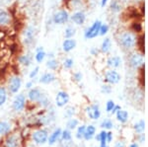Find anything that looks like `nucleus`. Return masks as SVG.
<instances>
[{
    "label": "nucleus",
    "mask_w": 148,
    "mask_h": 147,
    "mask_svg": "<svg viewBox=\"0 0 148 147\" xmlns=\"http://www.w3.org/2000/svg\"><path fill=\"white\" fill-rule=\"evenodd\" d=\"M46 66H47V68H49V70L56 71V70L58 69L59 66H60V62H59V61L56 58H51L46 62Z\"/></svg>",
    "instance_id": "c85d7f7f"
},
{
    "label": "nucleus",
    "mask_w": 148,
    "mask_h": 147,
    "mask_svg": "<svg viewBox=\"0 0 148 147\" xmlns=\"http://www.w3.org/2000/svg\"><path fill=\"white\" fill-rule=\"evenodd\" d=\"M39 72H40V66H36V67L33 68L32 71L30 72V74H29V77H30V79H35V78L38 76Z\"/></svg>",
    "instance_id": "a18cd8bd"
},
{
    "label": "nucleus",
    "mask_w": 148,
    "mask_h": 147,
    "mask_svg": "<svg viewBox=\"0 0 148 147\" xmlns=\"http://www.w3.org/2000/svg\"><path fill=\"white\" fill-rule=\"evenodd\" d=\"M136 51H140V53H143V54H144V53H145V35H144V33L137 35Z\"/></svg>",
    "instance_id": "393cba45"
},
{
    "label": "nucleus",
    "mask_w": 148,
    "mask_h": 147,
    "mask_svg": "<svg viewBox=\"0 0 148 147\" xmlns=\"http://www.w3.org/2000/svg\"><path fill=\"white\" fill-rule=\"evenodd\" d=\"M100 126L102 127L103 129H106V130H111L114 129V124L113 122V120H110V118H105V120H102L101 125Z\"/></svg>",
    "instance_id": "473e14b6"
},
{
    "label": "nucleus",
    "mask_w": 148,
    "mask_h": 147,
    "mask_svg": "<svg viewBox=\"0 0 148 147\" xmlns=\"http://www.w3.org/2000/svg\"><path fill=\"white\" fill-rule=\"evenodd\" d=\"M86 20H87V15H86L85 10L73 11L70 14V19H69V21H71L76 26L84 25L86 23Z\"/></svg>",
    "instance_id": "1a4fd4ad"
},
{
    "label": "nucleus",
    "mask_w": 148,
    "mask_h": 147,
    "mask_svg": "<svg viewBox=\"0 0 148 147\" xmlns=\"http://www.w3.org/2000/svg\"><path fill=\"white\" fill-rule=\"evenodd\" d=\"M33 61V56L30 53H25V54H21L18 56V62L20 65L24 66V67H29L32 64Z\"/></svg>",
    "instance_id": "412c9836"
},
{
    "label": "nucleus",
    "mask_w": 148,
    "mask_h": 147,
    "mask_svg": "<svg viewBox=\"0 0 148 147\" xmlns=\"http://www.w3.org/2000/svg\"><path fill=\"white\" fill-rule=\"evenodd\" d=\"M132 130L135 134L144 132L145 131V120L141 118V120H139L138 122H134L132 125Z\"/></svg>",
    "instance_id": "bb28decb"
},
{
    "label": "nucleus",
    "mask_w": 148,
    "mask_h": 147,
    "mask_svg": "<svg viewBox=\"0 0 148 147\" xmlns=\"http://www.w3.org/2000/svg\"><path fill=\"white\" fill-rule=\"evenodd\" d=\"M35 35H36V29L32 26H29L26 28L24 32V42L26 46H31L35 41Z\"/></svg>",
    "instance_id": "2eb2a0df"
},
{
    "label": "nucleus",
    "mask_w": 148,
    "mask_h": 147,
    "mask_svg": "<svg viewBox=\"0 0 148 147\" xmlns=\"http://www.w3.org/2000/svg\"><path fill=\"white\" fill-rule=\"evenodd\" d=\"M85 130H86V124L78 125L77 129H76V138L83 139V137H84V133H85Z\"/></svg>",
    "instance_id": "4c0bfd02"
},
{
    "label": "nucleus",
    "mask_w": 148,
    "mask_h": 147,
    "mask_svg": "<svg viewBox=\"0 0 148 147\" xmlns=\"http://www.w3.org/2000/svg\"><path fill=\"white\" fill-rule=\"evenodd\" d=\"M7 98H8V92L5 87H0V107L3 106L6 103Z\"/></svg>",
    "instance_id": "72a5a7b5"
},
{
    "label": "nucleus",
    "mask_w": 148,
    "mask_h": 147,
    "mask_svg": "<svg viewBox=\"0 0 148 147\" xmlns=\"http://www.w3.org/2000/svg\"><path fill=\"white\" fill-rule=\"evenodd\" d=\"M56 80V76L52 72H45L42 76L40 77V83L42 84H51Z\"/></svg>",
    "instance_id": "5701e85b"
},
{
    "label": "nucleus",
    "mask_w": 148,
    "mask_h": 147,
    "mask_svg": "<svg viewBox=\"0 0 148 147\" xmlns=\"http://www.w3.org/2000/svg\"><path fill=\"white\" fill-rule=\"evenodd\" d=\"M22 87V79L18 75H13L9 78L8 81V90L12 94H17Z\"/></svg>",
    "instance_id": "9d476101"
},
{
    "label": "nucleus",
    "mask_w": 148,
    "mask_h": 147,
    "mask_svg": "<svg viewBox=\"0 0 148 147\" xmlns=\"http://www.w3.org/2000/svg\"><path fill=\"white\" fill-rule=\"evenodd\" d=\"M61 64H62L64 69L70 70V69H72L73 66H74V60L71 57H66V58L63 59V61H62Z\"/></svg>",
    "instance_id": "e433bc0d"
},
{
    "label": "nucleus",
    "mask_w": 148,
    "mask_h": 147,
    "mask_svg": "<svg viewBox=\"0 0 148 147\" xmlns=\"http://www.w3.org/2000/svg\"><path fill=\"white\" fill-rule=\"evenodd\" d=\"M112 46H113V42H112V39L109 37H105L101 42V46H100V53L105 54V55H109L111 53Z\"/></svg>",
    "instance_id": "f3484780"
},
{
    "label": "nucleus",
    "mask_w": 148,
    "mask_h": 147,
    "mask_svg": "<svg viewBox=\"0 0 148 147\" xmlns=\"http://www.w3.org/2000/svg\"><path fill=\"white\" fill-rule=\"evenodd\" d=\"M121 109V107L120 106V105H114V109L113 110H112V112H111V115H113V116H114L116 113V112H118V111H120Z\"/></svg>",
    "instance_id": "3c124183"
},
{
    "label": "nucleus",
    "mask_w": 148,
    "mask_h": 147,
    "mask_svg": "<svg viewBox=\"0 0 148 147\" xmlns=\"http://www.w3.org/2000/svg\"><path fill=\"white\" fill-rule=\"evenodd\" d=\"M57 1H64V0H57Z\"/></svg>",
    "instance_id": "bf43d9fd"
},
{
    "label": "nucleus",
    "mask_w": 148,
    "mask_h": 147,
    "mask_svg": "<svg viewBox=\"0 0 148 147\" xmlns=\"http://www.w3.org/2000/svg\"><path fill=\"white\" fill-rule=\"evenodd\" d=\"M76 113V109L75 107H67V108L65 109V111H64V116H65L66 118H73L74 116H75Z\"/></svg>",
    "instance_id": "58836bf2"
},
{
    "label": "nucleus",
    "mask_w": 148,
    "mask_h": 147,
    "mask_svg": "<svg viewBox=\"0 0 148 147\" xmlns=\"http://www.w3.org/2000/svg\"><path fill=\"white\" fill-rule=\"evenodd\" d=\"M70 101V96L66 91H58L56 96V105L58 108L65 107Z\"/></svg>",
    "instance_id": "ddd939ff"
},
{
    "label": "nucleus",
    "mask_w": 148,
    "mask_h": 147,
    "mask_svg": "<svg viewBox=\"0 0 148 147\" xmlns=\"http://www.w3.org/2000/svg\"><path fill=\"white\" fill-rule=\"evenodd\" d=\"M32 138L37 144H45L46 142H47L49 133L46 129H38L33 132Z\"/></svg>",
    "instance_id": "f8f14e48"
},
{
    "label": "nucleus",
    "mask_w": 148,
    "mask_h": 147,
    "mask_svg": "<svg viewBox=\"0 0 148 147\" xmlns=\"http://www.w3.org/2000/svg\"><path fill=\"white\" fill-rule=\"evenodd\" d=\"M6 147H17L18 146V139L15 135H10L5 140Z\"/></svg>",
    "instance_id": "2f4dec72"
},
{
    "label": "nucleus",
    "mask_w": 148,
    "mask_h": 147,
    "mask_svg": "<svg viewBox=\"0 0 148 147\" xmlns=\"http://www.w3.org/2000/svg\"><path fill=\"white\" fill-rule=\"evenodd\" d=\"M89 53L92 56H98L100 53H100V49H98V47H96V46H92L91 49H90Z\"/></svg>",
    "instance_id": "de8ad7c7"
},
{
    "label": "nucleus",
    "mask_w": 148,
    "mask_h": 147,
    "mask_svg": "<svg viewBox=\"0 0 148 147\" xmlns=\"http://www.w3.org/2000/svg\"><path fill=\"white\" fill-rule=\"evenodd\" d=\"M113 92V87H112V85L110 84H107V83H105V84H103L101 86V93L102 94H105V95H110Z\"/></svg>",
    "instance_id": "ea45409f"
},
{
    "label": "nucleus",
    "mask_w": 148,
    "mask_h": 147,
    "mask_svg": "<svg viewBox=\"0 0 148 147\" xmlns=\"http://www.w3.org/2000/svg\"><path fill=\"white\" fill-rule=\"evenodd\" d=\"M85 113L87 116L88 118L92 120H98L101 118V109H100L99 104L94 103V104H90L85 108Z\"/></svg>",
    "instance_id": "0eeeda50"
},
{
    "label": "nucleus",
    "mask_w": 148,
    "mask_h": 147,
    "mask_svg": "<svg viewBox=\"0 0 148 147\" xmlns=\"http://www.w3.org/2000/svg\"><path fill=\"white\" fill-rule=\"evenodd\" d=\"M11 124L7 122H0V135L8 134L11 130Z\"/></svg>",
    "instance_id": "7c9ffc66"
},
{
    "label": "nucleus",
    "mask_w": 148,
    "mask_h": 147,
    "mask_svg": "<svg viewBox=\"0 0 148 147\" xmlns=\"http://www.w3.org/2000/svg\"><path fill=\"white\" fill-rule=\"evenodd\" d=\"M61 139L64 141H69L71 140V138H72V134H71V131L69 129H64L61 131Z\"/></svg>",
    "instance_id": "a19ab883"
},
{
    "label": "nucleus",
    "mask_w": 148,
    "mask_h": 147,
    "mask_svg": "<svg viewBox=\"0 0 148 147\" xmlns=\"http://www.w3.org/2000/svg\"><path fill=\"white\" fill-rule=\"evenodd\" d=\"M114 147H126L125 142L123 140H118L116 142H114Z\"/></svg>",
    "instance_id": "8fccbe9b"
},
{
    "label": "nucleus",
    "mask_w": 148,
    "mask_h": 147,
    "mask_svg": "<svg viewBox=\"0 0 148 147\" xmlns=\"http://www.w3.org/2000/svg\"><path fill=\"white\" fill-rule=\"evenodd\" d=\"M121 75L119 72L118 69H110L108 68L107 70H105L104 74H103V81L107 84L110 85H116L121 82Z\"/></svg>",
    "instance_id": "7ed1b4c3"
},
{
    "label": "nucleus",
    "mask_w": 148,
    "mask_h": 147,
    "mask_svg": "<svg viewBox=\"0 0 148 147\" xmlns=\"http://www.w3.org/2000/svg\"><path fill=\"white\" fill-rule=\"evenodd\" d=\"M107 147H109V146H108V145H107Z\"/></svg>",
    "instance_id": "052dcab7"
},
{
    "label": "nucleus",
    "mask_w": 148,
    "mask_h": 147,
    "mask_svg": "<svg viewBox=\"0 0 148 147\" xmlns=\"http://www.w3.org/2000/svg\"><path fill=\"white\" fill-rule=\"evenodd\" d=\"M123 64V60L121 56L118 54L114 55H109L106 59V67L110 69H119Z\"/></svg>",
    "instance_id": "6e6552de"
},
{
    "label": "nucleus",
    "mask_w": 148,
    "mask_h": 147,
    "mask_svg": "<svg viewBox=\"0 0 148 147\" xmlns=\"http://www.w3.org/2000/svg\"><path fill=\"white\" fill-rule=\"evenodd\" d=\"M77 46V42L74 38H71V39H64L62 44H61V47H62L63 53H68L70 51H72L75 47Z\"/></svg>",
    "instance_id": "dca6fc26"
},
{
    "label": "nucleus",
    "mask_w": 148,
    "mask_h": 147,
    "mask_svg": "<svg viewBox=\"0 0 148 147\" xmlns=\"http://www.w3.org/2000/svg\"><path fill=\"white\" fill-rule=\"evenodd\" d=\"M33 87H34V83H33V81H28L26 83V89L30 90V89H32Z\"/></svg>",
    "instance_id": "864d4df0"
},
{
    "label": "nucleus",
    "mask_w": 148,
    "mask_h": 147,
    "mask_svg": "<svg viewBox=\"0 0 148 147\" xmlns=\"http://www.w3.org/2000/svg\"><path fill=\"white\" fill-rule=\"evenodd\" d=\"M96 131H97V129L95 125H93V124L86 125V130H85L83 139H85V140H87V141L91 140V139L94 138L95 134H96Z\"/></svg>",
    "instance_id": "b1692460"
},
{
    "label": "nucleus",
    "mask_w": 148,
    "mask_h": 147,
    "mask_svg": "<svg viewBox=\"0 0 148 147\" xmlns=\"http://www.w3.org/2000/svg\"><path fill=\"white\" fill-rule=\"evenodd\" d=\"M70 13L66 8H61L57 10L52 15V22L56 25H65L69 22Z\"/></svg>",
    "instance_id": "39448f33"
},
{
    "label": "nucleus",
    "mask_w": 148,
    "mask_h": 147,
    "mask_svg": "<svg viewBox=\"0 0 148 147\" xmlns=\"http://www.w3.org/2000/svg\"><path fill=\"white\" fill-rule=\"evenodd\" d=\"M64 4L68 11H79L85 10L88 6L87 0H64Z\"/></svg>",
    "instance_id": "423d86ee"
},
{
    "label": "nucleus",
    "mask_w": 148,
    "mask_h": 147,
    "mask_svg": "<svg viewBox=\"0 0 148 147\" xmlns=\"http://www.w3.org/2000/svg\"><path fill=\"white\" fill-rule=\"evenodd\" d=\"M72 78H73V80L76 83H80L83 80L82 72H80V71H75V72L73 73V75H72Z\"/></svg>",
    "instance_id": "79ce46f5"
},
{
    "label": "nucleus",
    "mask_w": 148,
    "mask_h": 147,
    "mask_svg": "<svg viewBox=\"0 0 148 147\" xmlns=\"http://www.w3.org/2000/svg\"><path fill=\"white\" fill-rule=\"evenodd\" d=\"M114 139V135H113V132L111 130H107V142L108 143H112Z\"/></svg>",
    "instance_id": "09e8293b"
},
{
    "label": "nucleus",
    "mask_w": 148,
    "mask_h": 147,
    "mask_svg": "<svg viewBox=\"0 0 148 147\" xmlns=\"http://www.w3.org/2000/svg\"><path fill=\"white\" fill-rule=\"evenodd\" d=\"M110 29H111V27H110V25L108 23H102L101 27H100L99 36L100 37H105V36H107L109 34Z\"/></svg>",
    "instance_id": "c9c22d12"
},
{
    "label": "nucleus",
    "mask_w": 148,
    "mask_h": 147,
    "mask_svg": "<svg viewBox=\"0 0 148 147\" xmlns=\"http://www.w3.org/2000/svg\"><path fill=\"white\" fill-rule=\"evenodd\" d=\"M37 103H39V105H40V106H42V107H47V106L49 105V99H47V96H45L44 94H42V96L40 97V99L37 102Z\"/></svg>",
    "instance_id": "37998d69"
},
{
    "label": "nucleus",
    "mask_w": 148,
    "mask_h": 147,
    "mask_svg": "<svg viewBox=\"0 0 148 147\" xmlns=\"http://www.w3.org/2000/svg\"><path fill=\"white\" fill-rule=\"evenodd\" d=\"M109 2L110 0H100V6H101V8H105L109 4Z\"/></svg>",
    "instance_id": "603ef678"
},
{
    "label": "nucleus",
    "mask_w": 148,
    "mask_h": 147,
    "mask_svg": "<svg viewBox=\"0 0 148 147\" xmlns=\"http://www.w3.org/2000/svg\"><path fill=\"white\" fill-rule=\"evenodd\" d=\"M102 21L97 19L94 22L91 24V26L87 27L84 30V38L86 40H93L95 38L99 37V32H100V27L102 25Z\"/></svg>",
    "instance_id": "20e7f679"
},
{
    "label": "nucleus",
    "mask_w": 148,
    "mask_h": 147,
    "mask_svg": "<svg viewBox=\"0 0 148 147\" xmlns=\"http://www.w3.org/2000/svg\"><path fill=\"white\" fill-rule=\"evenodd\" d=\"M127 64L133 70H139L140 68L144 67L145 59L144 54L138 51H133L127 53Z\"/></svg>",
    "instance_id": "f03ea898"
},
{
    "label": "nucleus",
    "mask_w": 148,
    "mask_h": 147,
    "mask_svg": "<svg viewBox=\"0 0 148 147\" xmlns=\"http://www.w3.org/2000/svg\"><path fill=\"white\" fill-rule=\"evenodd\" d=\"M47 57H49V59L51 58H54L56 55H54V53H47Z\"/></svg>",
    "instance_id": "6e6d98bb"
},
{
    "label": "nucleus",
    "mask_w": 148,
    "mask_h": 147,
    "mask_svg": "<svg viewBox=\"0 0 148 147\" xmlns=\"http://www.w3.org/2000/svg\"><path fill=\"white\" fill-rule=\"evenodd\" d=\"M12 23V16L8 11L0 9V27H8Z\"/></svg>",
    "instance_id": "a211bd4d"
},
{
    "label": "nucleus",
    "mask_w": 148,
    "mask_h": 147,
    "mask_svg": "<svg viewBox=\"0 0 148 147\" xmlns=\"http://www.w3.org/2000/svg\"><path fill=\"white\" fill-rule=\"evenodd\" d=\"M135 141L139 144H142L145 142V133L142 132V133H138V134H135Z\"/></svg>",
    "instance_id": "49530a36"
},
{
    "label": "nucleus",
    "mask_w": 148,
    "mask_h": 147,
    "mask_svg": "<svg viewBox=\"0 0 148 147\" xmlns=\"http://www.w3.org/2000/svg\"><path fill=\"white\" fill-rule=\"evenodd\" d=\"M47 57V53L44 51H36V54H35V60L37 61L38 63H42L44 62L45 58Z\"/></svg>",
    "instance_id": "f704fd0d"
},
{
    "label": "nucleus",
    "mask_w": 148,
    "mask_h": 147,
    "mask_svg": "<svg viewBox=\"0 0 148 147\" xmlns=\"http://www.w3.org/2000/svg\"><path fill=\"white\" fill-rule=\"evenodd\" d=\"M125 8V0H110L109 9L112 14H120Z\"/></svg>",
    "instance_id": "9b49d317"
},
{
    "label": "nucleus",
    "mask_w": 148,
    "mask_h": 147,
    "mask_svg": "<svg viewBox=\"0 0 148 147\" xmlns=\"http://www.w3.org/2000/svg\"><path fill=\"white\" fill-rule=\"evenodd\" d=\"M116 39L120 47L125 53H128L136 49L137 35L131 32L130 29L120 30L116 33Z\"/></svg>",
    "instance_id": "f257e3e1"
},
{
    "label": "nucleus",
    "mask_w": 148,
    "mask_h": 147,
    "mask_svg": "<svg viewBox=\"0 0 148 147\" xmlns=\"http://www.w3.org/2000/svg\"><path fill=\"white\" fill-rule=\"evenodd\" d=\"M79 125V120L76 118H70L66 122V127L69 130H74L77 129V126Z\"/></svg>",
    "instance_id": "c756f323"
},
{
    "label": "nucleus",
    "mask_w": 148,
    "mask_h": 147,
    "mask_svg": "<svg viewBox=\"0 0 148 147\" xmlns=\"http://www.w3.org/2000/svg\"><path fill=\"white\" fill-rule=\"evenodd\" d=\"M44 46H38L36 47V51H44Z\"/></svg>",
    "instance_id": "4d7b16f0"
},
{
    "label": "nucleus",
    "mask_w": 148,
    "mask_h": 147,
    "mask_svg": "<svg viewBox=\"0 0 148 147\" xmlns=\"http://www.w3.org/2000/svg\"><path fill=\"white\" fill-rule=\"evenodd\" d=\"M114 105H116V103H114L113 100H108V101H107L106 107H105V109H106V112L109 113H111L112 110L114 109Z\"/></svg>",
    "instance_id": "c03bdc74"
},
{
    "label": "nucleus",
    "mask_w": 148,
    "mask_h": 147,
    "mask_svg": "<svg viewBox=\"0 0 148 147\" xmlns=\"http://www.w3.org/2000/svg\"><path fill=\"white\" fill-rule=\"evenodd\" d=\"M42 96V91H40L39 88H37V87H35V88L33 87V88L29 90V92H28V99L31 102H33V103H37Z\"/></svg>",
    "instance_id": "aec40b11"
},
{
    "label": "nucleus",
    "mask_w": 148,
    "mask_h": 147,
    "mask_svg": "<svg viewBox=\"0 0 148 147\" xmlns=\"http://www.w3.org/2000/svg\"><path fill=\"white\" fill-rule=\"evenodd\" d=\"M87 1H96V0H87Z\"/></svg>",
    "instance_id": "13d9d810"
},
{
    "label": "nucleus",
    "mask_w": 148,
    "mask_h": 147,
    "mask_svg": "<svg viewBox=\"0 0 148 147\" xmlns=\"http://www.w3.org/2000/svg\"><path fill=\"white\" fill-rule=\"evenodd\" d=\"M61 129H54V131L52 132L51 135L49 136V138H47V143L49 144V145H53L56 142H57L59 138H60L61 136Z\"/></svg>",
    "instance_id": "a878e982"
},
{
    "label": "nucleus",
    "mask_w": 148,
    "mask_h": 147,
    "mask_svg": "<svg viewBox=\"0 0 148 147\" xmlns=\"http://www.w3.org/2000/svg\"><path fill=\"white\" fill-rule=\"evenodd\" d=\"M127 147H140V145H139V143H137L136 141H132Z\"/></svg>",
    "instance_id": "5fc2aeb1"
},
{
    "label": "nucleus",
    "mask_w": 148,
    "mask_h": 147,
    "mask_svg": "<svg viewBox=\"0 0 148 147\" xmlns=\"http://www.w3.org/2000/svg\"><path fill=\"white\" fill-rule=\"evenodd\" d=\"M131 32H133L134 34L136 35H139V34H142L144 32V28H143V24H142V21L141 20H133L131 21L130 23V26L128 28Z\"/></svg>",
    "instance_id": "6ab92c4d"
},
{
    "label": "nucleus",
    "mask_w": 148,
    "mask_h": 147,
    "mask_svg": "<svg viewBox=\"0 0 148 147\" xmlns=\"http://www.w3.org/2000/svg\"><path fill=\"white\" fill-rule=\"evenodd\" d=\"M76 33H77L76 28L72 25H68L67 27L65 28V30H64L63 37H64V39H71V38H74Z\"/></svg>",
    "instance_id": "cd10ccee"
},
{
    "label": "nucleus",
    "mask_w": 148,
    "mask_h": 147,
    "mask_svg": "<svg viewBox=\"0 0 148 147\" xmlns=\"http://www.w3.org/2000/svg\"><path fill=\"white\" fill-rule=\"evenodd\" d=\"M26 107V97L24 94H18L15 97L13 103H12V108L15 112H22Z\"/></svg>",
    "instance_id": "4468645a"
},
{
    "label": "nucleus",
    "mask_w": 148,
    "mask_h": 147,
    "mask_svg": "<svg viewBox=\"0 0 148 147\" xmlns=\"http://www.w3.org/2000/svg\"><path fill=\"white\" fill-rule=\"evenodd\" d=\"M114 116H116V120H118L120 124H126V122H128V120H130V113H128L127 111L123 110V109L118 111Z\"/></svg>",
    "instance_id": "4be33fe9"
}]
</instances>
